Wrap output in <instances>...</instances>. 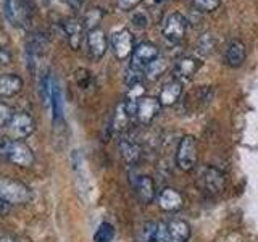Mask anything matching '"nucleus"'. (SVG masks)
Returning <instances> with one entry per match:
<instances>
[{"instance_id":"f257e3e1","label":"nucleus","mask_w":258,"mask_h":242,"mask_svg":"<svg viewBox=\"0 0 258 242\" xmlns=\"http://www.w3.org/2000/svg\"><path fill=\"white\" fill-rule=\"evenodd\" d=\"M0 199L8 205H23L32 199V191L24 183L0 176Z\"/></svg>"},{"instance_id":"f03ea898","label":"nucleus","mask_w":258,"mask_h":242,"mask_svg":"<svg viewBox=\"0 0 258 242\" xmlns=\"http://www.w3.org/2000/svg\"><path fill=\"white\" fill-rule=\"evenodd\" d=\"M197 141L194 136H184L176 149V165L182 171H192L197 166Z\"/></svg>"},{"instance_id":"7ed1b4c3","label":"nucleus","mask_w":258,"mask_h":242,"mask_svg":"<svg viewBox=\"0 0 258 242\" xmlns=\"http://www.w3.org/2000/svg\"><path fill=\"white\" fill-rule=\"evenodd\" d=\"M5 158L10 163L20 166V168H31L34 165L36 157L31 147L23 141H8L7 142V150H5Z\"/></svg>"},{"instance_id":"20e7f679","label":"nucleus","mask_w":258,"mask_h":242,"mask_svg":"<svg viewBox=\"0 0 258 242\" xmlns=\"http://www.w3.org/2000/svg\"><path fill=\"white\" fill-rule=\"evenodd\" d=\"M8 133L15 141H21L29 137L32 133L36 131V121L28 111H18L15 113L10 123L7 125Z\"/></svg>"},{"instance_id":"39448f33","label":"nucleus","mask_w":258,"mask_h":242,"mask_svg":"<svg viewBox=\"0 0 258 242\" xmlns=\"http://www.w3.org/2000/svg\"><path fill=\"white\" fill-rule=\"evenodd\" d=\"M197 183L210 194H220L224 191V174L215 166H202L197 174Z\"/></svg>"},{"instance_id":"423d86ee","label":"nucleus","mask_w":258,"mask_h":242,"mask_svg":"<svg viewBox=\"0 0 258 242\" xmlns=\"http://www.w3.org/2000/svg\"><path fill=\"white\" fill-rule=\"evenodd\" d=\"M160 108H161V103L158 100V97H145L144 95L142 99L137 102L136 118L141 125L147 126L157 118V115L160 113Z\"/></svg>"},{"instance_id":"0eeeda50","label":"nucleus","mask_w":258,"mask_h":242,"mask_svg":"<svg viewBox=\"0 0 258 242\" xmlns=\"http://www.w3.org/2000/svg\"><path fill=\"white\" fill-rule=\"evenodd\" d=\"M160 56L158 47L152 42H141L134 47L133 55H131V65L137 68H145L149 63H152L155 58Z\"/></svg>"},{"instance_id":"6e6552de","label":"nucleus","mask_w":258,"mask_h":242,"mask_svg":"<svg viewBox=\"0 0 258 242\" xmlns=\"http://www.w3.org/2000/svg\"><path fill=\"white\" fill-rule=\"evenodd\" d=\"M119 152H121V157L126 161L127 165H137V161L141 160L142 157V147L141 144L136 141V137L129 136V134H121V139H119Z\"/></svg>"},{"instance_id":"1a4fd4ad","label":"nucleus","mask_w":258,"mask_h":242,"mask_svg":"<svg viewBox=\"0 0 258 242\" xmlns=\"http://www.w3.org/2000/svg\"><path fill=\"white\" fill-rule=\"evenodd\" d=\"M111 48L115 52V56L119 60H126L133 55V34L127 29H121L111 36Z\"/></svg>"},{"instance_id":"9d476101","label":"nucleus","mask_w":258,"mask_h":242,"mask_svg":"<svg viewBox=\"0 0 258 242\" xmlns=\"http://www.w3.org/2000/svg\"><path fill=\"white\" fill-rule=\"evenodd\" d=\"M190 226L187 221L174 218L165 224V240L166 242H189L190 239Z\"/></svg>"},{"instance_id":"9b49d317","label":"nucleus","mask_w":258,"mask_h":242,"mask_svg":"<svg viewBox=\"0 0 258 242\" xmlns=\"http://www.w3.org/2000/svg\"><path fill=\"white\" fill-rule=\"evenodd\" d=\"M200 68V62L194 56H182L176 63L173 68L174 79L182 83V81H190L194 76L197 75V71Z\"/></svg>"},{"instance_id":"f8f14e48","label":"nucleus","mask_w":258,"mask_h":242,"mask_svg":"<svg viewBox=\"0 0 258 242\" xmlns=\"http://www.w3.org/2000/svg\"><path fill=\"white\" fill-rule=\"evenodd\" d=\"M185 32V18L181 13H169L163 21V34L177 42L184 37Z\"/></svg>"},{"instance_id":"ddd939ff","label":"nucleus","mask_w":258,"mask_h":242,"mask_svg":"<svg viewBox=\"0 0 258 242\" xmlns=\"http://www.w3.org/2000/svg\"><path fill=\"white\" fill-rule=\"evenodd\" d=\"M184 205V197L179 191L173 188H165L158 194V207L163 212H177Z\"/></svg>"},{"instance_id":"4468645a","label":"nucleus","mask_w":258,"mask_h":242,"mask_svg":"<svg viewBox=\"0 0 258 242\" xmlns=\"http://www.w3.org/2000/svg\"><path fill=\"white\" fill-rule=\"evenodd\" d=\"M133 188L137 194V197L142 202V204H150V202L155 199L157 192H155V183L150 176H137L133 179Z\"/></svg>"},{"instance_id":"2eb2a0df","label":"nucleus","mask_w":258,"mask_h":242,"mask_svg":"<svg viewBox=\"0 0 258 242\" xmlns=\"http://www.w3.org/2000/svg\"><path fill=\"white\" fill-rule=\"evenodd\" d=\"M87 47H89V53L94 58H102L107 52V36L100 28L91 29L87 32Z\"/></svg>"},{"instance_id":"dca6fc26","label":"nucleus","mask_w":258,"mask_h":242,"mask_svg":"<svg viewBox=\"0 0 258 242\" xmlns=\"http://www.w3.org/2000/svg\"><path fill=\"white\" fill-rule=\"evenodd\" d=\"M245 55H247V50H245L244 42H240L237 39L231 40L229 45L226 47V53H224L226 65L231 68H239L240 65L245 62Z\"/></svg>"},{"instance_id":"f3484780","label":"nucleus","mask_w":258,"mask_h":242,"mask_svg":"<svg viewBox=\"0 0 258 242\" xmlns=\"http://www.w3.org/2000/svg\"><path fill=\"white\" fill-rule=\"evenodd\" d=\"M23 89V79L15 75V73H7L0 75V97L8 99V97L16 95Z\"/></svg>"},{"instance_id":"a211bd4d","label":"nucleus","mask_w":258,"mask_h":242,"mask_svg":"<svg viewBox=\"0 0 258 242\" xmlns=\"http://www.w3.org/2000/svg\"><path fill=\"white\" fill-rule=\"evenodd\" d=\"M181 94H182V83H179V81H176V79L169 81V83H166L163 87H161L160 95H158L161 107L174 105L177 100H179Z\"/></svg>"},{"instance_id":"6ab92c4d","label":"nucleus","mask_w":258,"mask_h":242,"mask_svg":"<svg viewBox=\"0 0 258 242\" xmlns=\"http://www.w3.org/2000/svg\"><path fill=\"white\" fill-rule=\"evenodd\" d=\"M139 242H166L165 240V224L147 221L144 223L139 232Z\"/></svg>"},{"instance_id":"aec40b11","label":"nucleus","mask_w":258,"mask_h":242,"mask_svg":"<svg viewBox=\"0 0 258 242\" xmlns=\"http://www.w3.org/2000/svg\"><path fill=\"white\" fill-rule=\"evenodd\" d=\"M131 113L127 111V107L126 103H119L116 107V111L115 115H113V119H111V129L113 133H119V134H124L129 128V123H131Z\"/></svg>"},{"instance_id":"412c9836","label":"nucleus","mask_w":258,"mask_h":242,"mask_svg":"<svg viewBox=\"0 0 258 242\" xmlns=\"http://www.w3.org/2000/svg\"><path fill=\"white\" fill-rule=\"evenodd\" d=\"M64 32H67L68 36V42L70 45L75 48H79V44H81V34H83V24L76 20H68L64 23Z\"/></svg>"},{"instance_id":"4be33fe9","label":"nucleus","mask_w":258,"mask_h":242,"mask_svg":"<svg viewBox=\"0 0 258 242\" xmlns=\"http://www.w3.org/2000/svg\"><path fill=\"white\" fill-rule=\"evenodd\" d=\"M166 70H168V62L165 58H161V56H158V58H155L144 68V73H145V78L157 79L163 75Z\"/></svg>"},{"instance_id":"5701e85b","label":"nucleus","mask_w":258,"mask_h":242,"mask_svg":"<svg viewBox=\"0 0 258 242\" xmlns=\"http://www.w3.org/2000/svg\"><path fill=\"white\" fill-rule=\"evenodd\" d=\"M115 237V228L110 223H102L94 234V242H111Z\"/></svg>"},{"instance_id":"b1692460","label":"nucleus","mask_w":258,"mask_h":242,"mask_svg":"<svg viewBox=\"0 0 258 242\" xmlns=\"http://www.w3.org/2000/svg\"><path fill=\"white\" fill-rule=\"evenodd\" d=\"M144 78H145V73H144L142 68H137V67H133V65H131V67L126 70L124 79H126V83H127L129 87L136 86V84H141Z\"/></svg>"},{"instance_id":"393cba45","label":"nucleus","mask_w":258,"mask_h":242,"mask_svg":"<svg viewBox=\"0 0 258 242\" xmlns=\"http://www.w3.org/2000/svg\"><path fill=\"white\" fill-rule=\"evenodd\" d=\"M197 48H199V52L202 55H208V53H212L213 52V48H215V39L212 34H208V32H205V34H202L197 40Z\"/></svg>"},{"instance_id":"a878e982","label":"nucleus","mask_w":258,"mask_h":242,"mask_svg":"<svg viewBox=\"0 0 258 242\" xmlns=\"http://www.w3.org/2000/svg\"><path fill=\"white\" fill-rule=\"evenodd\" d=\"M102 16H103V13H102L100 8H92V10H89L86 13V16H84V24L89 28V31L97 28V24L100 23Z\"/></svg>"},{"instance_id":"bb28decb","label":"nucleus","mask_w":258,"mask_h":242,"mask_svg":"<svg viewBox=\"0 0 258 242\" xmlns=\"http://www.w3.org/2000/svg\"><path fill=\"white\" fill-rule=\"evenodd\" d=\"M221 5V0H194V7L199 12H213Z\"/></svg>"},{"instance_id":"cd10ccee","label":"nucleus","mask_w":258,"mask_h":242,"mask_svg":"<svg viewBox=\"0 0 258 242\" xmlns=\"http://www.w3.org/2000/svg\"><path fill=\"white\" fill-rule=\"evenodd\" d=\"M15 111L10 105H7L5 102H0V126H7L10 123V119L13 118Z\"/></svg>"},{"instance_id":"c85d7f7f","label":"nucleus","mask_w":258,"mask_h":242,"mask_svg":"<svg viewBox=\"0 0 258 242\" xmlns=\"http://www.w3.org/2000/svg\"><path fill=\"white\" fill-rule=\"evenodd\" d=\"M76 83L81 89H89L92 86V76L91 73L86 70H79L76 71Z\"/></svg>"},{"instance_id":"c756f323","label":"nucleus","mask_w":258,"mask_h":242,"mask_svg":"<svg viewBox=\"0 0 258 242\" xmlns=\"http://www.w3.org/2000/svg\"><path fill=\"white\" fill-rule=\"evenodd\" d=\"M142 2V0H118V5L121 10H133V8H136L137 5H139Z\"/></svg>"},{"instance_id":"7c9ffc66","label":"nucleus","mask_w":258,"mask_h":242,"mask_svg":"<svg viewBox=\"0 0 258 242\" xmlns=\"http://www.w3.org/2000/svg\"><path fill=\"white\" fill-rule=\"evenodd\" d=\"M133 21H134L136 26L145 28V26H147V23H149V18H147V15H145V13H136L133 16Z\"/></svg>"},{"instance_id":"2f4dec72","label":"nucleus","mask_w":258,"mask_h":242,"mask_svg":"<svg viewBox=\"0 0 258 242\" xmlns=\"http://www.w3.org/2000/svg\"><path fill=\"white\" fill-rule=\"evenodd\" d=\"M12 60V53L5 45H0V65H8Z\"/></svg>"},{"instance_id":"473e14b6","label":"nucleus","mask_w":258,"mask_h":242,"mask_svg":"<svg viewBox=\"0 0 258 242\" xmlns=\"http://www.w3.org/2000/svg\"><path fill=\"white\" fill-rule=\"evenodd\" d=\"M8 212H10V205H8L7 202H4L2 199H0V216H5Z\"/></svg>"},{"instance_id":"72a5a7b5","label":"nucleus","mask_w":258,"mask_h":242,"mask_svg":"<svg viewBox=\"0 0 258 242\" xmlns=\"http://www.w3.org/2000/svg\"><path fill=\"white\" fill-rule=\"evenodd\" d=\"M7 142L8 139H5V137L0 136V158L5 157V150H7Z\"/></svg>"},{"instance_id":"f704fd0d","label":"nucleus","mask_w":258,"mask_h":242,"mask_svg":"<svg viewBox=\"0 0 258 242\" xmlns=\"http://www.w3.org/2000/svg\"><path fill=\"white\" fill-rule=\"evenodd\" d=\"M67 2L73 7V8H81L84 4V0H67Z\"/></svg>"},{"instance_id":"c9c22d12","label":"nucleus","mask_w":258,"mask_h":242,"mask_svg":"<svg viewBox=\"0 0 258 242\" xmlns=\"http://www.w3.org/2000/svg\"><path fill=\"white\" fill-rule=\"evenodd\" d=\"M0 242H16V239L8 234H0Z\"/></svg>"}]
</instances>
